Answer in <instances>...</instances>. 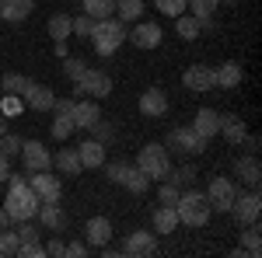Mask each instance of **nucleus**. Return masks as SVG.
<instances>
[{"mask_svg":"<svg viewBox=\"0 0 262 258\" xmlns=\"http://www.w3.org/2000/svg\"><path fill=\"white\" fill-rule=\"evenodd\" d=\"M70 115H74V129H91V126L101 119V108H98L95 98H88V101H77Z\"/></svg>","mask_w":262,"mask_h":258,"instance_id":"nucleus-16","label":"nucleus"},{"mask_svg":"<svg viewBox=\"0 0 262 258\" xmlns=\"http://www.w3.org/2000/svg\"><path fill=\"white\" fill-rule=\"evenodd\" d=\"M206 143H210L206 136H200L192 126H185V129H175V133L168 136V154H171V150H182V154H203Z\"/></svg>","mask_w":262,"mask_h":258,"instance_id":"nucleus-11","label":"nucleus"},{"mask_svg":"<svg viewBox=\"0 0 262 258\" xmlns=\"http://www.w3.org/2000/svg\"><path fill=\"white\" fill-rule=\"evenodd\" d=\"M84 234H88V244H91V248L108 244V241H112V220L108 217H91L88 227H84Z\"/></svg>","mask_w":262,"mask_h":258,"instance_id":"nucleus-18","label":"nucleus"},{"mask_svg":"<svg viewBox=\"0 0 262 258\" xmlns=\"http://www.w3.org/2000/svg\"><path fill=\"white\" fill-rule=\"evenodd\" d=\"M242 248L248 251V258H259V255H262V230H259V220H255V223H245V227H242Z\"/></svg>","mask_w":262,"mask_h":258,"instance_id":"nucleus-25","label":"nucleus"},{"mask_svg":"<svg viewBox=\"0 0 262 258\" xmlns=\"http://www.w3.org/2000/svg\"><path fill=\"white\" fill-rule=\"evenodd\" d=\"M4 133H7V115L0 112V136H4Z\"/></svg>","mask_w":262,"mask_h":258,"instance_id":"nucleus-52","label":"nucleus"},{"mask_svg":"<svg viewBox=\"0 0 262 258\" xmlns=\"http://www.w3.org/2000/svg\"><path fill=\"white\" fill-rule=\"evenodd\" d=\"M46 28H49V39L53 42H67L74 35V18H70V14H53Z\"/></svg>","mask_w":262,"mask_h":258,"instance_id":"nucleus-27","label":"nucleus"},{"mask_svg":"<svg viewBox=\"0 0 262 258\" xmlns=\"http://www.w3.org/2000/svg\"><path fill=\"white\" fill-rule=\"evenodd\" d=\"M182 84H185L192 95H206V91H213V87H217L213 66H206V63H192V66H185V74H182Z\"/></svg>","mask_w":262,"mask_h":258,"instance_id":"nucleus-9","label":"nucleus"},{"mask_svg":"<svg viewBox=\"0 0 262 258\" xmlns=\"http://www.w3.org/2000/svg\"><path fill=\"white\" fill-rule=\"evenodd\" d=\"M179 230V213L175 206H158L154 209V234H175Z\"/></svg>","mask_w":262,"mask_h":258,"instance_id":"nucleus-23","label":"nucleus"},{"mask_svg":"<svg viewBox=\"0 0 262 258\" xmlns=\"http://www.w3.org/2000/svg\"><path fill=\"white\" fill-rule=\"evenodd\" d=\"M105 143H98V139H84L81 147H77V157H81L84 168H101L105 164Z\"/></svg>","mask_w":262,"mask_h":258,"instance_id":"nucleus-22","label":"nucleus"},{"mask_svg":"<svg viewBox=\"0 0 262 258\" xmlns=\"http://www.w3.org/2000/svg\"><path fill=\"white\" fill-rule=\"evenodd\" d=\"M126 171H129V164H126V160H116V164H108V168H105V175H108V181H116V185H122V178H126Z\"/></svg>","mask_w":262,"mask_h":258,"instance_id":"nucleus-43","label":"nucleus"},{"mask_svg":"<svg viewBox=\"0 0 262 258\" xmlns=\"http://www.w3.org/2000/svg\"><path fill=\"white\" fill-rule=\"evenodd\" d=\"M119 251H122V255H133V258L158 255V234H154V230H129Z\"/></svg>","mask_w":262,"mask_h":258,"instance_id":"nucleus-5","label":"nucleus"},{"mask_svg":"<svg viewBox=\"0 0 262 258\" xmlns=\"http://www.w3.org/2000/svg\"><path fill=\"white\" fill-rule=\"evenodd\" d=\"M70 133H74V115H70V112H56V119H53V139L63 143Z\"/></svg>","mask_w":262,"mask_h":258,"instance_id":"nucleus-33","label":"nucleus"},{"mask_svg":"<svg viewBox=\"0 0 262 258\" xmlns=\"http://www.w3.org/2000/svg\"><path fill=\"white\" fill-rule=\"evenodd\" d=\"M21 164H25L28 175L32 171H49L53 168V154L46 150V143H39V139H25L21 143Z\"/></svg>","mask_w":262,"mask_h":258,"instance_id":"nucleus-8","label":"nucleus"},{"mask_svg":"<svg viewBox=\"0 0 262 258\" xmlns=\"http://www.w3.org/2000/svg\"><path fill=\"white\" fill-rule=\"evenodd\" d=\"M192 129H196L200 136L213 139V136H217V129H221V112H213V108H200L196 119H192Z\"/></svg>","mask_w":262,"mask_h":258,"instance_id":"nucleus-21","label":"nucleus"},{"mask_svg":"<svg viewBox=\"0 0 262 258\" xmlns=\"http://www.w3.org/2000/svg\"><path fill=\"white\" fill-rule=\"evenodd\" d=\"M116 18H119L122 25L140 21L143 18V0H116Z\"/></svg>","mask_w":262,"mask_h":258,"instance_id":"nucleus-29","label":"nucleus"},{"mask_svg":"<svg viewBox=\"0 0 262 258\" xmlns=\"http://www.w3.org/2000/svg\"><path fill=\"white\" fill-rule=\"evenodd\" d=\"M213 77H217V87L234 91V87L242 84V63L227 60V63H221V66H213Z\"/></svg>","mask_w":262,"mask_h":258,"instance_id":"nucleus-20","label":"nucleus"},{"mask_svg":"<svg viewBox=\"0 0 262 258\" xmlns=\"http://www.w3.org/2000/svg\"><path fill=\"white\" fill-rule=\"evenodd\" d=\"M231 213H234V220H238V227H245V223H255V220L262 217L259 189H252L248 196H234V202H231Z\"/></svg>","mask_w":262,"mask_h":258,"instance_id":"nucleus-10","label":"nucleus"},{"mask_svg":"<svg viewBox=\"0 0 262 258\" xmlns=\"http://www.w3.org/2000/svg\"><path fill=\"white\" fill-rule=\"evenodd\" d=\"M168 178L182 189V185H189V181L196 178V171H192V168H179V171H168Z\"/></svg>","mask_w":262,"mask_h":258,"instance_id":"nucleus-45","label":"nucleus"},{"mask_svg":"<svg viewBox=\"0 0 262 258\" xmlns=\"http://www.w3.org/2000/svg\"><path fill=\"white\" fill-rule=\"evenodd\" d=\"M91 28H95V18H88V14H77V18H74V35H77V39H88Z\"/></svg>","mask_w":262,"mask_h":258,"instance_id":"nucleus-42","label":"nucleus"},{"mask_svg":"<svg viewBox=\"0 0 262 258\" xmlns=\"http://www.w3.org/2000/svg\"><path fill=\"white\" fill-rule=\"evenodd\" d=\"M84 70H88V63L77 60V56H67V60H63V74H67V80H74V84L84 77Z\"/></svg>","mask_w":262,"mask_h":258,"instance_id":"nucleus-38","label":"nucleus"},{"mask_svg":"<svg viewBox=\"0 0 262 258\" xmlns=\"http://www.w3.org/2000/svg\"><path fill=\"white\" fill-rule=\"evenodd\" d=\"M88 251H91L88 241H70V244H67V258H84Z\"/></svg>","mask_w":262,"mask_h":258,"instance_id":"nucleus-46","label":"nucleus"},{"mask_svg":"<svg viewBox=\"0 0 262 258\" xmlns=\"http://www.w3.org/2000/svg\"><path fill=\"white\" fill-rule=\"evenodd\" d=\"M126 35H129V28L112 14V18L95 21V28H91V35H88V39H91V45H95V53H98V56H112L122 42H126Z\"/></svg>","mask_w":262,"mask_h":258,"instance_id":"nucleus-1","label":"nucleus"},{"mask_svg":"<svg viewBox=\"0 0 262 258\" xmlns=\"http://www.w3.org/2000/svg\"><path fill=\"white\" fill-rule=\"evenodd\" d=\"M46 255L63 258V255H67V244H63V241H49V244H46Z\"/></svg>","mask_w":262,"mask_h":258,"instance_id":"nucleus-48","label":"nucleus"},{"mask_svg":"<svg viewBox=\"0 0 262 258\" xmlns=\"http://www.w3.org/2000/svg\"><path fill=\"white\" fill-rule=\"evenodd\" d=\"M137 168H140V171H143V175H147L150 181L168 178V171H171L168 147H164V143H147L140 154H137Z\"/></svg>","mask_w":262,"mask_h":258,"instance_id":"nucleus-3","label":"nucleus"},{"mask_svg":"<svg viewBox=\"0 0 262 258\" xmlns=\"http://www.w3.org/2000/svg\"><path fill=\"white\" fill-rule=\"evenodd\" d=\"M227 143H242L245 136H248V129H245V122L238 119V115H221V129H217Z\"/></svg>","mask_w":262,"mask_h":258,"instance_id":"nucleus-26","label":"nucleus"},{"mask_svg":"<svg viewBox=\"0 0 262 258\" xmlns=\"http://www.w3.org/2000/svg\"><path fill=\"white\" fill-rule=\"evenodd\" d=\"M234 175L248 185V189H259L262 185V168H259V154H248V157L234 160Z\"/></svg>","mask_w":262,"mask_h":258,"instance_id":"nucleus-15","label":"nucleus"},{"mask_svg":"<svg viewBox=\"0 0 262 258\" xmlns=\"http://www.w3.org/2000/svg\"><path fill=\"white\" fill-rule=\"evenodd\" d=\"M21 101L32 108V112H53V101H56V91L53 87H46V84H28L25 87V95H21Z\"/></svg>","mask_w":262,"mask_h":258,"instance_id":"nucleus-14","label":"nucleus"},{"mask_svg":"<svg viewBox=\"0 0 262 258\" xmlns=\"http://www.w3.org/2000/svg\"><path fill=\"white\" fill-rule=\"evenodd\" d=\"M122 185H126V189H129L133 196H143V192L150 189V178L143 175L140 168H129V171H126V178H122Z\"/></svg>","mask_w":262,"mask_h":258,"instance_id":"nucleus-32","label":"nucleus"},{"mask_svg":"<svg viewBox=\"0 0 262 258\" xmlns=\"http://www.w3.org/2000/svg\"><path fill=\"white\" fill-rule=\"evenodd\" d=\"M77 95H88V98H108V95H112V77H108L105 70L88 66L84 77L77 80Z\"/></svg>","mask_w":262,"mask_h":258,"instance_id":"nucleus-6","label":"nucleus"},{"mask_svg":"<svg viewBox=\"0 0 262 258\" xmlns=\"http://www.w3.org/2000/svg\"><path fill=\"white\" fill-rule=\"evenodd\" d=\"M4 227H11V217H7V209L0 206V230H4Z\"/></svg>","mask_w":262,"mask_h":258,"instance_id":"nucleus-51","label":"nucleus"},{"mask_svg":"<svg viewBox=\"0 0 262 258\" xmlns=\"http://www.w3.org/2000/svg\"><path fill=\"white\" fill-rule=\"evenodd\" d=\"M53 164H56V171H60V175H81V171H84L77 150H60V154L53 157Z\"/></svg>","mask_w":262,"mask_h":258,"instance_id":"nucleus-28","label":"nucleus"},{"mask_svg":"<svg viewBox=\"0 0 262 258\" xmlns=\"http://www.w3.org/2000/svg\"><path fill=\"white\" fill-rule=\"evenodd\" d=\"M21 143H25L21 136H11V133H4V136H0V154H7V157H18V154H21Z\"/></svg>","mask_w":262,"mask_h":258,"instance_id":"nucleus-41","label":"nucleus"},{"mask_svg":"<svg viewBox=\"0 0 262 258\" xmlns=\"http://www.w3.org/2000/svg\"><path fill=\"white\" fill-rule=\"evenodd\" d=\"M11 255H18V234L11 227H4L0 230V258H11Z\"/></svg>","mask_w":262,"mask_h":258,"instance_id":"nucleus-36","label":"nucleus"},{"mask_svg":"<svg viewBox=\"0 0 262 258\" xmlns=\"http://www.w3.org/2000/svg\"><path fill=\"white\" fill-rule=\"evenodd\" d=\"M18 255H21V258H42V255H46V248H42L39 241H32V244H21Z\"/></svg>","mask_w":262,"mask_h":258,"instance_id":"nucleus-47","label":"nucleus"},{"mask_svg":"<svg viewBox=\"0 0 262 258\" xmlns=\"http://www.w3.org/2000/svg\"><path fill=\"white\" fill-rule=\"evenodd\" d=\"M175 213H179V223H185V227H206L213 209H210L206 192H182L175 202Z\"/></svg>","mask_w":262,"mask_h":258,"instance_id":"nucleus-2","label":"nucleus"},{"mask_svg":"<svg viewBox=\"0 0 262 258\" xmlns=\"http://www.w3.org/2000/svg\"><path fill=\"white\" fill-rule=\"evenodd\" d=\"M179 196H182V189L175 185V181H164L161 189H158V199H161V206H175V202H179Z\"/></svg>","mask_w":262,"mask_h":258,"instance_id":"nucleus-39","label":"nucleus"},{"mask_svg":"<svg viewBox=\"0 0 262 258\" xmlns=\"http://www.w3.org/2000/svg\"><path fill=\"white\" fill-rule=\"evenodd\" d=\"M154 7L161 11L164 18H179V14H185L189 0H154Z\"/></svg>","mask_w":262,"mask_h":258,"instance_id":"nucleus-37","label":"nucleus"},{"mask_svg":"<svg viewBox=\"0 0 262 258\" xmlns=\"http://www.w3.org/2000/svg\"><path fill=\"white\" fill-rule=\"evenodd\" d=\"M28 185L39 196V202H60L63 199V181L56 175H49V171H32L28 175Z\"/></svg>","mask_w":262,"mask_h":258,"instance_id":"nucleus-7","label":"nucleus"},{"mask_svg":"<svg viewBox=\"0 0 262 258\" xmlns=\"http://www.w3.org/2000/svg\"><path fill=\"white\" fill-rule=\"evenodd\" d=\"M238 196V185L234 178H210V189H206V199H210V209L213 213H231V202Z\"/></svg>","mask_w":262,"mask_h":258,"instance_id":"nucleus-4","label":"nucleus"},{"mask_svg":"<svg viewBox=\"0 0 262 258\" xmlns=\"http://www.w3.org/2000/svg\"><path fill=\"white\" fill-rule=\"evenodd\" d=\"M81 7H84V14L95 18V21L112 18V14H116V0H81Z\"/></svg>","mask_w":262,"mask_h":258,"instance_id":"nucleus-30","label":"nucleus"},{"mask_svg":"<svg viewBox=\"0 0 262 258\" xmlns=\"http://www.w3.org/2000/svg\"><path fill=\"white\" fill-rule=\"evenodd\" d=\"M91 133H95L91 139H98V143H105V147H108V143H112V136H116L112 122H105V119H98V122H95V126H91Z\"/></svg>","mask_w":262,"mask_h":258,"instance_id":"nucleus-40","label":"nucleus"},{"mask_svg":"<svg viewBox=\"0 0 262 258\" xmlns=\"http://www.w3.org/2000/svg\"><path fill=\"white\" fill-rule=\"evenodd\" d=\"M126 39L133 42L137 49H158L164 35H161V28H158L154 21H137V25L129 28V35H126Z\"/></svg>","mask_w":262,"mask_h":258,"instance_id":"nucleus-13","label":"nucleus"},{"mask_svg":"<svg viewBox=\"0 0 262 258\" xmlns=\"http://www.w3.org/2000/svg\"><path fill=\"white\" fill-rule=\"evenodd\" d=\"M0 25H4V18H0Z\"/></svg>","mask_w":262,"mask_h":258,"instance_id":"nucleus-53","label":"nucleus"},{"mask_svg":"<svg viewBox=\"0 0 262 258\" xmlns=\"http://www.w3.org/2000/svg\"><path fill=\"white\" fill-rule=\"evenodd\" d=\"M14 234H18V248L21 244H32V241H39V227L32 223V220H18V227H14Z\"/></svg>","mask_w":262,"mask_h":258,"instance_id":"nucleus-35","label":"nucleus"},{"mask_svg":"<svg viewBox=\"0 0 262 258\" xmlns=\"http://www.w3.org/2000/svg\"><path fill=\"white\" fill-rule=\"evenodd\" d=\"M7 175H11V157L0 154V181H7Z\"/></svg>","mask_w":262,"mask_h":258,"instance_id":"nucleus-49","label":"nucleus"},{"mask_svg":"<svg viewBox=\"0 0 262 258\" xmlns=\"http://www.w3.org/2000/svg\"><path fill=\"white\" fill-rule=\"evenodd\" d=\"M175 32H179V35H182L185 42H192V39H200L203 25H200L196 18H192V14H179V18H175Z\"/></svg>","mask_w":262,"mask_h":258,"instance_id":"nucleus-31","label":"nucleus"},{"mask_svg":"<svg viewBox=\"0 0 262 258\" xmlns=\"http://www.w3.org/2000/svg\"><path fill=\"white\" fill-rule=\"evenodd\" d=\"M35 11V0H0V18L18 25V21H28Z\"/></svg>","mask_w":262,"mask_h":258,"instance_id":"nucleus-17","label":"nucleus"},{"mask_svg":"<svg viewBox=\"0 0 262 258\" xmlns=\"http://www.w3.org/2000/svg\"><path fill=\"white\" fill-rule=\"evenodd\" d=\"M168 95H164V87H147L140 95V115H147V119H164L168 115Z\"/></svg>","mask_w":262,"mask_h":258,"instance_id":"nucleus-12","label":"nucleus"},{"mask_svg":"<svg viewBox=\"0 0 262 258\" xmlns=\"http://www.w3.org/2000/svg\"><path fill=\"white\" fill-rule=\"evenodd\" d=\"M32 80L21 77V74H4V80H0V91L4 95H25V87H28Z\"/></svg>","mask_w":262,"mask_h":258,"instance_id":"nucleus-34","label":"nucleus"},{"mask_svg":"<svg viewBox=\"0 0 262 258\" xmlns=\"http://www.w3.org/2000/svg\"><path fill=\"white\" fill-rule=\"evenodd\" d=\"M21 108H25L21 95H7V98H4V108H0V112H4V115H21Z\"/></svg>","mask_w":262,"mask_h":258,"instance_id":"nucleus-44","label":"nucleus"},{"mask_svg":"<svg viewBox=\"0 0 262 258\" xmlns=\"http://www.w3.org/2000/svg\"><path fill=\"white\" fill-rule=\"evenodd\" d=\"M242 143L248 147V154H259V136H245Z\"/></svg>","mask_w":262,"mask_h":258,"instance_id":"nucleus-50","label":"nucleus"},{"mask_svg":"<svg viewBox=\"0 0 262 258\" xmlns=\"http://www.w3.org/2000/svg\"><path fill=\"white\" fill-rule=\"evenodd\" d=\"M221 7V0H189V14L200 21L203 28H213V11Z\"/></svg>","mask_w":262,"mask_h":258,"instance_id":"nucleus-24","label":"nucleus"},{"mask_svg":"<svg viewBox=\"0 0 262 258\" xmlns=\"http://www.w3.org/2000/svg\"><path fill=\"white\" fill-rule=\"evenodd\" d=\"M35 217L42 220L46 230H63V227H67V209H63L60 202H42Z\"/></svg>","mask_w":262,"mask_h":258,"instance_id":"nucleus-19","label":"nucleus"}]
</instances>
